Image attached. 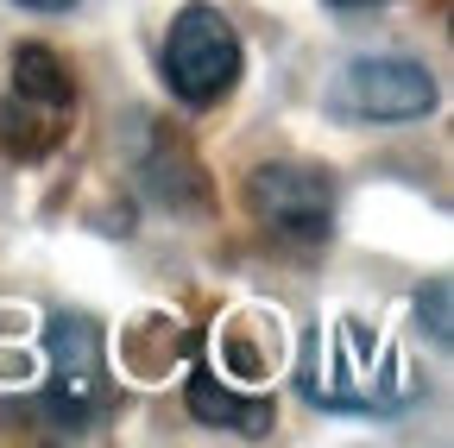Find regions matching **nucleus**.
<instances>
[{
  "instance_id": "nucleus-1",
  "label": "nucleus",
  "mask_w": 454,
  "mask_h": 448,
  "mask_svg": "<svg viewBox=\"0 0 454 448\" xmlns=\"http://www.w3.org/2000/svg\"><path fill=\"white\" fill-rule=\"evenodd\" d=\"M340 334H348L354 354H340V342L322 348V334L309 342V360H303V373H297L303 391H309V398H322V405H334V411H397V398L411 391L397 354H391L385 342H372L366 322H340Z\"/></svg>"
},
{
  "instance_id": "nucleus-2",
  "label": "nucleus",
  "mask_w": 454,
  "mask_h": 448,
  "mask_svg": "<svg viewBox=\"0 0 454 448\" xmlns=\"http://www.w3.org/2000/svg\"><path fill=\"white\" fill-rule=\"evenodd\" d=\"M158 64H164V83H170L177 101L208 107L240 76V32H234V20H227L221 7H202L196 0V7H184L177 20H170Z\"/></svg>"
},
{
  "instance_id": "nucleus-3",
  "label": "nucleus",
  "mask_w": 454,
  "mask_h": 448,
  "mask_svg": "<svg viewBox=\"0 0 454 448\" xmlns=\"http://www.w3.org/2000/svg\"><path fill=\"white\" fill-rule=\"evenodd\" d=\"M44 354H51V385H44V417L57 423H95L107 411V342L95 316H51L44 328Z\"/></svg>"
},
{
  "instance_id": "nucleus-4",
  "label": "nucleus",
  "mask_w": 454,
  "mask_h": 448,
  "mask_svg": "<svg viewBox=\"0 0 454 448\" xmlns=\"http://www.w3.org/2000/svg\"><path fill=\"white\" fill-rule=\"evenodd\" d=\"M247 202L271 234L316 247L334 221V177L316 171V164H259L247 177Z\"/></svg>"
},
{
  "instance_id": "nucleus-5",
  "label": "nucleus",
  "mask_w": 454,
  "mask_h": 448,
  "mask_svg": "<svg viewBox=\"0 0 454 448\" xmlns=\"http://www.w3.org/2000/svg\"><path fill=\"white\" fill-rule=\"evenodd\" d=\"M334 101L360 121H417L435 107V76L411 58H360L340 70Z\"/></svg>"
},
{
  "instance_id": "nucleus-6",
  "label": "nucleus",
  "mask_w": 454,
  "mask_h": 448,
  "mask_svg": "<svg viewBox=\"0 0 454 448\" xmlns=\"http://www.w3.org/2000/svg\"><path fill=\"white\" fill-rule=\"evenodd\" d=\"M190 411H196L202 423H227V429H265V423H271V405H265V398L234 391L227 379H215L208 366H196V379H190Z\"/></svg>"
},
{
  "instance_id": "nucleus-7",
  "label": "nucleus",
  "mask_w": 454,
  "mask_h": 448,
  "mask_svg": "<svg viewBox=\"0 0 454 448\" xmlns=\"http://www.w3.org/2000/svg\"><path fill=\"white\" fill-rule=\"evenodd\" d=\"M57 133H64V107H38L26 95H7L0 101V145H7L13 158H44L57 145Z\"/></svg>"
},
{
  "instance_id": "nucleus-8",
  "label": "nucleus",
  "mask_w": 454,
  "mask_h": 448,
  "mask_svg": "<svg viewBox=\"0 0 454 448\" xmlns=\"http://www.w3.org/2000/svg\"><path fill=\"white\" fill-rule=\"evenodd\" d=\"M13 95H26V101H38V107H64V114H70V101H76L70 70L57 64L51 44H20V51H13Z\"/></svg>"
},
{
  "instance_id": "nucleus-9",
  "label": "nucleus",
  "mask_w": 454,
  "mask_h": 448,
  "mask_svg": "<svg viewBox=\"0 0 454 448\" xmlns=\"http://www.w3.org/2000/svg\"><path fill=\"white\" fill-rule=\"evenodd\" d=\"M429 328H435V342L448 348V278H435V285H429Z\"/></svg>"
},
{
  "instance_id": "nucleus-10",
  "label": "nucleus",
  "mask_w": 454,
  "mask_h": 448,
  "mask_svg": "<svg viewBox=\"0 0 454 448\" xmlns=\"http://www.w3.org/2000/svg\"><path fill=\"white\" fill-rule=\"evenodd\" d=\"M20 7H32V13H64V7H76V0H20Z\"/></svg>"
},
{
  "instance_id": "nucleus-11",
  "label": "nucleus",
  "mask_w": 454,
  "mask_h": 448,
  "mask_svg": "<svg viewBox=\"0 0 454 448\" xmlns=\"http://www.w3.org/2000/svg\"><path fill=\"white\" fill-rule=\"evenodd\" d=\"M334 7H379V0H334Z\"/></svg>"
}]
</instances>
